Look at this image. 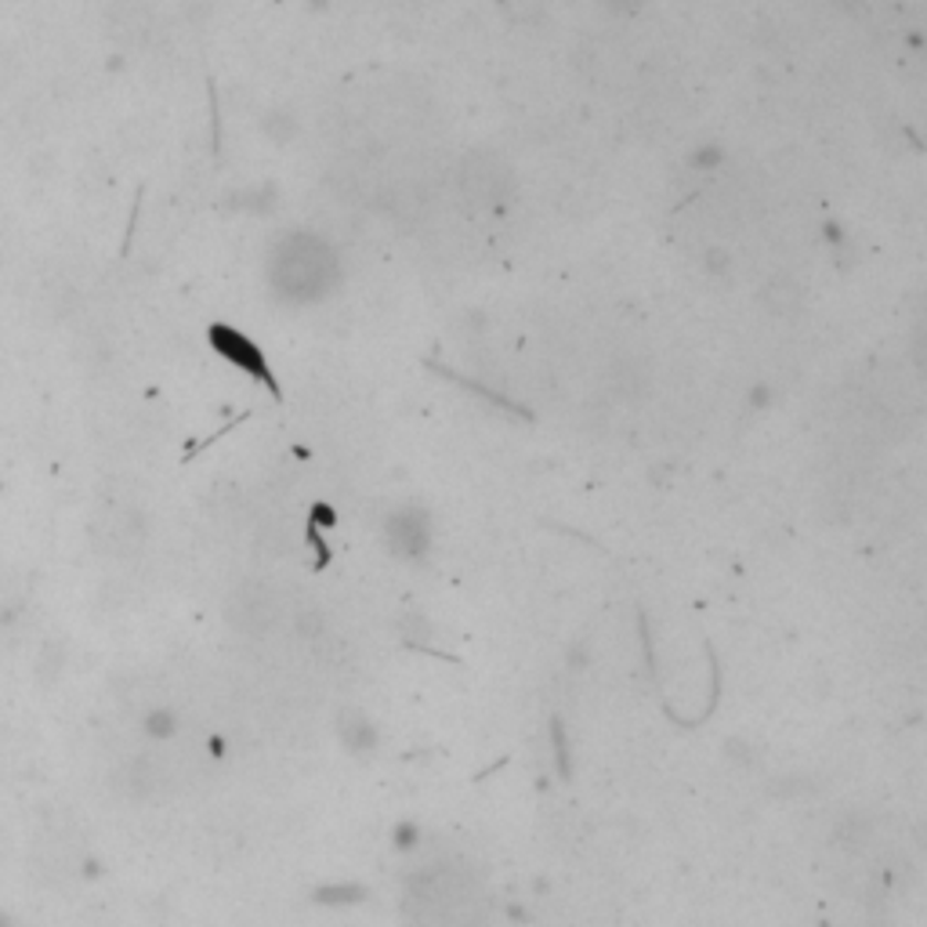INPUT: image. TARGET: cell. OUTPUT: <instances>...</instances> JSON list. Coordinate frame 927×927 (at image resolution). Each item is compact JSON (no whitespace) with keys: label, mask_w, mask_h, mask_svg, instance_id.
<instances>
[{"label":"cell","mask_w":927,"mask_h":927,"mask_svg":"<svg viewBox=\"0 0 927 927\" xmlns=\"http://www.w3.org/2000/svg\"><path fill=\"white\" fill-rule=\"evenodd\" d=\"M211 345H214L229 362H236L240 370L251 373L254 381H265L268 388H276V385H272V373H268V367H265V359H261V348H254L243 334L229 330V326H214V330H211Z\"/></svg>","instance_id":"obj_1"},{"label":"cell","mask_w":927,"mask_h":927,"mask_svg":"<svg viewBox=\"0 0 927 927\" xmlns=\"http://www.w3.org/2000/svg\"><path fill=\"white\" fill-rule=\"evenodd\" d=\"M141 733H146L149 739H156V742L175 739V733H178V714H175L171 707H152L146 717H141Z\"/></svg>","instance_id":"obj_2"},{"label":"cell","mask_w":927,"mask_h":927,"mask_svg":"<svg viewBox=\"0 0 927 927\" xmlns=\"http://www.w3.org/2000/svg\"><path fill=\"white\" fill-rule=\"evenodd\" d=\"M356 895H359L356 887H323L316 898H319V903H351Z\"/></svg>","instance_id":"obj_3"},{"label":"cell","mask_w":927,"mask_h":927,"mask_svg":"<svg viewBox=\"0 0 927 927\" xmlns=\"http://www.w3.org/2000/svg\"><path fill=\"white\" fill-rule=\"evenodd\" d=\"M0 927H15V924H11V920L4 917V913H0Z\"/></svg>","instance_id":"obj_4"}]
</instances>
